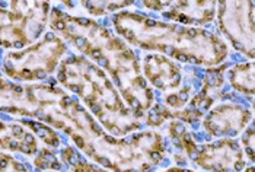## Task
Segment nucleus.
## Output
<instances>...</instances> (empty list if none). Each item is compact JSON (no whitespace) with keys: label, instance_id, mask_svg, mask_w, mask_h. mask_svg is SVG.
<instances>
[{"label":"nucleus","instance_id":"f257e3e1","mask_svg":"<svg viewBox=\"0 0 255 172\" xmlns=\"http://www.w3.org/2000/svg\"><path fill=\"white\" fill-rule=\"evenodd\" d=\"M57 80L83 99L102 129L111 136L123 137L141 127V117L127 107L111 79L91 60L75 54L61 60Z\"/></svg>","mask_w":255,"mask_h":172},{"label":"nucleus","instance_id":"f03ea898","mask_svg":"<svg viewBox=\"0 0 255 172\" xmlns=\"http://www.w3.org/2000/svg\"><path fill=\"white\" fill-rule=\"evenodd\" d=\"M0 1V45L15 51L32 45L42 35L50 16L48 1Z\"/></svg>","mask_w":255,"mask_h":172},{"label":"nucleus","instance_id":"7ed1b4c3","mask_svg":"<svg viewBox=\"0 0 255 172\" xmlns=\"http://www.w3.org/2000/svg\"><path fill=\"white\" fill-rule=\"evenodd\" d=\"M64 53L66 44L63 39L56 37L54 32H47L38 42L7 53L3 60V72L13 80H44L57 69Z\"/></svg>","mask_w":255,"mask_h":172},{"label":"nucleus","instance_id":"20e7f679","mask_svg":"<svg viewBox=\"0 0 255 172\" xmlns=\"http://www.w3.org/2000/svg\"><path fill=\"white\" fill-rule=\"evenodd\" d=\"M113 23L123 38L143 50L160 51L172 58L177 53L182 26L150 19L137 12H120L113 18Z\"/></svg>","mask_w":255,"mask_h":172},{"label":"nucleus","instance_id":"39448f33","mask_svg":"<svg viewBox=\"0 0 255 172\" xmlns=\"http://www.w3.org/2000/svg\"><path fill=\"white\" fill-rule=\"evenodd\" d=\"M219 28L238 51L254 58V1H217Z\"/></svg>","mask_w":255,"mask_h":172},{"label":"nucleus","instance_id":"423d86ee","mask_svg":"<svg viewBox=\"0 0 255 172\" xmlns=\"http://www.w3.org/2000/svg\"><path fill=\"white\" fill-rule=\"evenodd\" d=\"M226 57L228 47L220 37L200 28L182 26L174 58L182 63L212 67L222 63Z\"/></svg>","mask_w":255,"mask_h":172},{"label":"nucleus","instance_id":"0eeeda50","mask_svg":"<svg viewBox=\"0 0 255 172\" xmlns=\"http://www.w3.org/2000/svg\"><path fill=\"white\" fill-rule=\"evenodd\" d=\"M193 162L210 172H241L245 170L244 151L235 139H220L200 146Z\"/></svg>","mask_w":255,"mask_h":172},{"label":"nucleus","instance_id":"6e6552de","mask_svg":"<svg viewBox=\"0 0 255 172\" xmlns=\"http://www.w3.org/2000/svg\"><path fill=\"white\" fill-rule=\"evenodd\" d=\"M251 118L253 113L245 107L226 102L212 110L204 118L203 126L212 139H234L247 129V124L251 121Z\"/></svg>","mask_w":255,"mask_h":172},{"label":"nucleus","instance_id":"1a4fd4ad","mask_svg":"<svg viewBox=\"0 0 255 172\" xmlns=\"http://www.w3.org/2000/svg\"><path fill=\"white\" fill-rule=\"evenodd\" d=\"M217 1H168L162 16L187 25H204L215 19Z\"/></svg>","mask_w":255,"mask_h":172},{"label":"nucleus","instance_id":"9d476101","mask_svg":"<svg viewBox=\"0 0 255 172\" xmlns=\"http://www.w3.org/2000/svg\"><path fill=\"white\" fill-rule=\"evenodd\" d=\"M143 70L146 79L157 91H172L181 85V70L169 57L162 54L146 56L143 61Z\"/></svg>","mask_w":255,"mask_h":172},{"label":"nucleus","instance_id":"9b49d317","mask_svg":"<svg viewBox=\"0 0 255 172\" xmlns=\"http://www.w3.org/2000/svg\"><path fill=\"white\" fill-rule=\"evenodd\" d=\"M0 151H12L23 155H35L38 151L37 139L25 130L20 123L0 121Z\"/></svg>","mask_w":255,"mask_h":172},{"label":"nucleus","instance_id":"f8f14e48","mask_svg":"<svg viewBox=\"0 0 255 172\" xmlns=\"http://www.w3.org/2000/svg\"><path fill=\"white\" fill-rule=\"evenodd\" d=\"M232 88L245 95L254 94V63H239L231 72Z\"/></svg>","mask_w":255,"mask_h":172},{"label":"nucleus","instance_id":"ddd939ff","mask_svg":"<svg viewBox=\"0 0 255 172\" xmlns=\"http://www.w3.org/2000/svg\"><path fill=\"white\" fill-rule=\"evenodd\" d=\"M61 161H64L66 165H69L73 172H108L102 168L95 167L94 164H89L80 153L72 148V146H66L64 149H61L60 152Z\"/></svg>","mask_w":255,"mask_h":172},{"label":"nucleus","instance_id":"4468645a","mask_svg":"<svg viewBox=\"0 0 255 172\" xmlns=\"http://www.w3.org/2000/svg\"><path fill=\"white\" fill-rule=\"evenodd\" d=\"M22 126L28 127L29 130H32V134L39 137L47 146L51 148H59L60 146V139L57 132H54L50 126L42 124L41 121H34V120H20L19 121Z\"/></svg>","mask_w":255,"mask_h":172},{"label":"nucleus","instance_id":"2eb2a0df","mask_svg":"<svg viewBox=\"0 0 255 172\" xmlns=\"http://www.w3.org/2000/svg\"><path fill=\"white\" fill-rule=\"evenodd\" d=\"M34 167L38 171H60L61 162L50 149H41L34 159Z\"/></svg>","mask_w":255,"mask_h":172},{"label":"nucleus","instance_id":"dca6fc26","mask_svg":"<svg viewBox=\"0 0 255 172\" xmlns=\"http://www.w3.org/2000/svg\"><path fill=\"white\" fill-rule=\"evenodd\" d=\"M174 120L172 117V111L169 108H166L163 104L157 102L155 105H152L149 108V113H147V118H146V123L147 126L150 127H159L162 126L166 120Z\"/></svg>","mask_w":255,"mask_h":172},{"label":"nucleus","instance_id":"f3484780","mask_svg":"<svg viewBox=\"0 0 255 172\" xmlns=\"http://www.w3.org/2000/svg\"><path fill=\"white\" fill-rule=\"evenodd\" d=\"M226 64L220 66V67H209L206 75H204V85L203 88L209 89V91H213L217 89L223 85V73L226 70Z\"/></svg>","mask_w":255,"mask_h":172},{"label":"nucleus","instance_id":"a211bd4d","mask_svg":"<svg viewBox=\"0 0 255 172\" xmlns=\"http://www.w3.org/2000/svg\"><path fill=\"white\" fill-rule=\"evenodd\" d=\"M190 94H191V86L185 85L181 91H178L177 94L165 96V104L174 110H179L190 101Z\"/></svg>","mask_w":255,"mask_h":172},{"label":"nucleus","instance_id":"6ab92c4d","mask_svg":"<svg viewBox=\"0 0 255 172\" xmlns=\"http://www.w3.org/2000/svg\"><path fill=\"white\" fill-rule=\"evenodd\" d=\"M0 172H28V170L10 155L0 152Z\"/></svg>","mask_w":255,"mask_h":172},{"label":"nucleus","instance_id":"aec40b11","mask_svg":"<svg viewBox=\"0 0 255 172\" xmlns=\"http://www.w3.org/2000/svg\"><path fill=\"white\" fill-rule=\"evenodd\" d=\"M241 140H242V145H244V153L248 156V159L251 161V162H254L255 161V155H254V142H255V137H254V127H253V124H250L247 129H245V132L242 134V137H241Z\"/></svg>","mask_w":255,"mask_h":172},{"label":"nucleus","instance_id":"412c9836","mask_svg":"<svg viewBox=\"0 0 255 172\" xmlns=\"http://www.w3.org/2000/svg\"><path fill=\"white\" fill-rule=\"evenodd\" d=\"M80 6L86 7V10L94 16H102L110 12V1H82Z\"/></svg>","mask_w":255,"mask_h":172},{"label":"nucleus","instance_id":"4be33fe9","mask_svg":"<svg viewBox=\"0 0 255 172\" xmlns=\"http://www.w3.org/2000/svg\"><path fill=\"white\" fill-rule=\"evenodd\" d=\"M166 3L168 1H157V0H153V1H143L141 4L146 6V7H149V9H153V10H162V9H165Z\"/></svg>","mask_w":255,"mask_h":172},{"label":"nucleus","instance_id":"5701e85b","mask_svg":"<svg viewBox=\"0 0 255 172\" xmlns=\"http://www.w3.org/2000/svg\"><path fill=\"white\" fill-rule=\"evenodd\" d=\"M163 172H194L193 170H185V168H181V167H174V168H168L166 171Z\"/></svg>","mask_w":255,"mask_h":172},{"label":"nucleus","instance_id":"b1692460","mask_svg":"<svg viewBox=\"0 0 255 172\" xmlns=\"http://www.w3.org/2000/svg\"><path fill=\"white\" fill-rule=\"evenodd\" d=\"M174 159L177 161L179 165H185V164H187V158H184L182 155H178V153L177 155H174Z\"/></svg>","mask_w":255,"mask_h":172},{"label":"nucleus","instance_id":"393cba45","mask_svg":"<svg viewBox=\"0 0 255 172\" xmlns=\"http://www.w3.org/2000/svg\"><path fill=\"white\" fill-rule=\"evenodd\" d=\"M244 172H254V168H253V167H250V168H247Z\"/></svg>","mask_w":255,"mask_h":172}]
</instances>
